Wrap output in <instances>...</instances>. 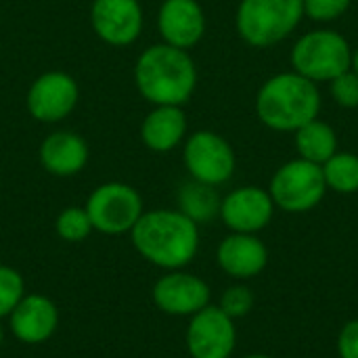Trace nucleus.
<instances>
[{"label":"nucleus","mask_w":358,"mask_h":358,"mask_svg":"<svg viewBox=\"0 0 358 358\" xmlns=\"http://www.w3.org/2000/svg\"><path fill=\"white\" fill-rule=\"evenodd\" d=\"M25 296V283L23 277L10 268L0 264V319L8 317L15 306L23 300Z\"/></svg>","instance_id":"nucleus-23"},{"label":"nucleus","mask_w":358,"mask_h":358,"mask_svg":"<svg viewBox=\"0 0 358 358\" xmlns=\"http://www.w3.org/2000/svg\"><path fill=\"white\" fill-rule=\"evenodd\" d=\"M340 358H358V319L348 321L338 336Z\"/></svg>","instance_id":"nucleus-27"},{"label":"nucleus","mask_w":358,"mask_h":358,"mask_svg":"<svg viewBox=\"0 0 358 358\" xmlns=\"http://www.w3.org/2000/svg\"><path fill=\"white\" fill-rule=\"evenodd\" d=\"M302 19L304 0H241L235 27L245 44L268 48L289 38Z\"/></svg>","instance_id":"nucleus-4"},{"label":"nucleus","mask_w":358,"mask_h":358,"mask_svg":"<svg viewBox=\"0 0 358 358\" xmlns=\"http://www.w3.org/2000/svg\"><path fill=\"white\" fill-rule=\"evenodd\" d=\"M210 285L185 271H170L153 285L155 306L172 317H193L210 304Z\"/></svg>","instance_id":"nucleus-11"},{"label":"nucleus","mask_w":358,"mask_h":358,"mask_svg":"<svg viewBox=\"0 0 358 358\" xmlns=\"http://www.w3.org/2000/svg\"><path fill=\"white\" fill-rule=\"evenodd\" d=\"M86 212L94 231L103 235H124L130 233L143 216V199L141 193L126 182H105L90 193Z\"/></svg>","instance_id":"nucleus-7"},{"label":"nucleus","mask_w":358,"mask_h":358,"mask_svg":"<svg viewBox=\"0 0 358 358\" xmlns=\"http://www.w3.org/2000/svg\"><path fill=\"white\" fill-rule=\"evenodd\" d=\"M218 308L224 315H229L233 321L241 319V317L252 313V308H254V294L245 285H233V287L222 292Z\"/></svg>","instance_id":"nucleus-24"},{"label":"nucleus","mask_w":358,"mask_h":358,"mask_svg":"<svg viewBox=\"0 0 358 358\" xmlns=\"http://www.w3.org/2000/svg\"><path fill=\"white\" fill-rule=\"evenodd\" d=\"M294 141H296L298 155L319 166H323L334 153H338L336 130L327 122H321L319 117L298 128L294 132Z\"/></svg>","instance_id":"nucleus-19"},{"label":"nucleus","mask_w":358,"mask_h":358,"mask_svg":"<svg viewBox=\"0 0 358 358\" xmlns=\"http://www.w3.org/2000/svg\"><path fill=\"white\" fill-rule=\"evenodd\" d=\"M323 176L327 189L350 195L358 191V155L350 151H338L334 153L323 166Z\"/></svg>","instance_id":"nucleus-21"},{"label":"nucleus","mask_w":358,"mask_h":358,"mask_svg":"<svg viewBox=\"0 0 358 358\" xmlns=\"http://www.w3.org/2000/svg\"><path fill=\"white\" fill-rule=\"evenodd\" d=\"M2 342H4V331H2V325H0V348H2Z\"/></svg>","instance_id":"nucleus-30"},{"label":"nucleus","mask_w":358,"mask_h":358,"mask_svg":"<svg viewBox=\"0 0 358 358\" xmlns=\"http://www.w3.org/2000/svg\"><path fill=\"white\" fill-rule=\"evenodd\" d=\"M55 227H57V235L63 241H67V243H80V241H84L94 231L86 208H80V206L65 208L57 216V224Z\"/></svg>","instance_id":"nucleus-22"},{"label":"nucleus","mask_w":358,"mask_h":358,"mask_svg":"<svg viewBox=\"0 0 358 358\" xmlns=\"http://www.w3.org/2000/svg\"><path fill=\"white\" fill-rule=\"evenodd\" d=\"M235 344V321L218 306L208 304L191 317L187 327V350L191 358H231Z\"/></svg>","instance_id":"nucleus-10"},{"label":"nucleus","mask_w":358,"mask_h":358,"mask_svg":"<svg viewBox=\"0 0 358 358\" xmlns=\"http://www.w3.org/2000/svg\"><path fill=\"white\" fill-rule=\"evenodd\" d=\"M352 0H304V17L317 23H331L346 15Z\"/></svg>","instance_id":"nucleus-26"},{"label":"nucleus","mask_w":358,"mask_h":358,"mask_svg":"<svg viewBox=\"0 0 358 358\" xmlns=\"http://www.w3.org/2000/svg\"><path fill=\"white\" fill-rule=\"evenodd\" d=\"M10 334L23 344H42L52 338L59 327V310L55 302L42 294H25L8 315Z\"/></svg>","instance_id":"nucleus-15"},{"label":"nucleus","mask_w":358,"mask_h":358,"mask_svg":"<svg viewBox=\"0 0 358 358\" xmlns=\"http://www.w3.org/2000/svg\"><path fill=\"white\" fill-rule=\"evenodd\" d=\"M78 82L65 71H46L38 76L25 96L27 111L42 124H55L67 117L78 105Z\"/></svg>","instance_id":"nucleus-9"},{"label":"nucleus","mask_w":358,"mask_h":358,"mask_svg":"<svg viewBox=\"0 0 358 358\" xmlns=\"http://www.w3.org/2000/svg\"><path fill=\"white\" fill-rule=\"evenodd\" d=\"M321 90L313 80L292 71L271 76L256 94L258 120L277 132H296L319 117Z\"/></svg>","instance_id":"nucleus-3"},{"label":"nucleus","mask_w":358,"mask_h":358,"mask_svg":"<svg viewBox=\"0 0 358 358\" xmlns=\"http://www.w3.org/2000/svg\"><path fill=\"white\" fill-rule=\"evenodd\" d=\"M350 69L355 71L358 76V48L357 50H352V61H350Z\"/></svg>","instance_id":"nucleus-28"},{"label":"nucleus","mask_w":358,"mask_h":358,"mask_svg":"<svg viewBox=\"0 0 358 358\" xmlns=\"http://www.w3.org/2000/svg\"><path fill=\"white\" fill-rule=\"evenodd\" d=\"M182 159L193 180L212 187L229 182L237 166L231 143L212 130L193 132L185 143Z\"/></svg>","instance_id":"nucleus-8"},{"label":"nucleus","mask_w":358,"mask_h":358,"mask_svg":"<svg viewBox=\"0 0 358 358\" xmlns=\"http://www.w3.org/2000/svg\"><path fill=\"white\" fill-rule=\"evenodd\" d=\"M157 29L166 44L189 50L206 34V13L197 0H164L157 13Z\"/></svg>","instance_id":"nucleus-14"},{"label":"nucleus","mask_w":358,"mask_h":358,"mask_svg":"<svg viewBox=\"0 0 358 358\" xmlns=\"http://www.w3.org/2000/svg\"><path fill=\"white\" fill-rule=\"evenodd\" d=\"M40 164L48 174L73 176L88 164V145L76 132L57 130L42 141Z\"/></svg>","instance_id":"nucleus-17"},{"label":"nucleus","mask_w":358,"mask_h":358,"mask_svg":"<svg viewBox=\"0 0 358 358\" xmlns=\"http://www.w3.org/2000/svg\"><path fill=\"white\" fill-rule=\"evenodd\" d=\"M275 214V203L268 191L260 187H239L222 197L220 218L231 233L256 235L268 227Z\"/></svg>","instance_id":"nucleus-12"},{"label":"nucleus","mask_w":358,"mask_h":358,"mask_svg":"<svg viewBox=\"0 0 358 358\" xmlns=\"http://www.w3.org/2000/svg\"><path fill=\"white\" fill-rule=\"evenodd\" d=\"M134 84L151 105L182 107L195 92L197 67L187 50L166 42L153 44L136 59Z\"/></svg>","instance_id":"nucleus-2"},{"label":"nucleus","mask_w":358,"mask_h":358,"mask_svg":"<svg viewBox=\"0 0 358 358\" xmlns=\"http://www.w3.org/2000/svg\"><path fill=\"white\" fill-rule=\"evenodd\" d=\"M243 358H273V357H266V355H248V357Z\"/></svg>","instance_id":"nucleus-29"},{"label":"nucleus","mask_w":358,"mask_h":358,"mask_svg":"<svg viewBox=\"0 0 358 358\" xmlns=\"http://www.w3.org/2000/svg\"><path fill=\"white\" fill-rule=\"evenodd\" d=\"M296 73L319 82H331L350 69L352 48L336 29H315L298 38L289 55Z\"/></svg>","instance_id":"nucleus-5"},{"label":"nucleus","mask_w":358,"mask_h":358,"mask_svg":"<svg viewBox=\"0 0 358 358\" xmlns=\"http://www.w3.org/2000/svg\"><path fill=\"white\" fill-rule=\"evenodd\" d=\"M329 92H331V99L336 101L338 107H342V109H357L358 76L352 69L340 73L338 78H334L329 82Z\"/></svg>","instance_id":"nucleus-25"},{"label":"nucleus","mask_w":358,"mask_h":358,"mask_svg":"<svg viewBox=\"0 0 358 358\" xmlns=\"http://www.w3.org/2000/svg\"><path fill=\"white\" fill-rule=\"evenodd\" d=\"M268 193L275 208L287 214L310 212L323 201L327 193L323 168L302 157L289 159L273 174Z\"/></svg>","instance_id":"nucleus-6"},{"label":"nucleus","mask_w":358,"mask_h":358,"mask_svg":"<svg viewBox=\"0 0 358 358\" xmlns=\"http://www.w3.org/2000/svg\"><path fill=\"white\" fill-rule=\"evenodd\" d=\"M220 203L222 199L216 193V187L197 182L193 178L185 182L178 191V210L195 224L210 222L220 216Z\"/></svg>","instance_id":"nucleus-20"},{"label":"nucleus","mask_w":358,"mask_h":358,"mask_svg":"<svg viewBox=\"0 0 358 358\" xmlns=\"http://www.w3.org/2000/svg\"><path fill=\"white\" fill-rule=\"evenodd\" d=\"M218 266L233 279H252L268 264V250L256 235L231 233L216 250Z\"/></svg>","instance_id":"nucleus-16"},{"label":"nucleus","mask_w":358,"mask_h":358,"mask_svg":"<svg viewBox=\"0 0 358 358\" xmlns=\"http://www.w3.org/2000/svg\"><path fill=\"white\" fill-rule=\"evenodd\" d=\"M134 250L164 271H180L199 250V224L180 210L143 212L130 231Z\"/></svg>","instance_id":"nucleus-1"},{"label":"nucleus","mask_w":358,"mask_h":358,"mask_svg":"<svg viewBox=\"0 0 358 358\" xmlns=\"http://www.w3.org/2000/svg\"><path fill=\"white\" fill-rule=\"evenodd\" d=\"M187 134V115L176 105H153L141 126L143 145L153 153L176 149Z\"/></svg>","instance_id":"nucleus-18"},{"label":"nucleus","mask_w":358,"mask_h":358,"mask_svg":"<svg viewBox=\"0 0 358 358\" xmlns=\"http://www.w3.org/2000/svg\"><path fill=\"white\" fill-rule=\"evenodd\" d=\"M90 23L103 42L128 46L143 31V8L138 0H94Z\"/></svg>","instance_id":"nucleus-13"}]
</instances>
